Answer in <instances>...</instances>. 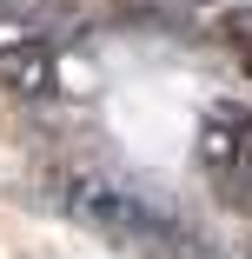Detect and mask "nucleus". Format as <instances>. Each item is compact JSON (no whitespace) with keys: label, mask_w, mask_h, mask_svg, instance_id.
<instances>
[{"label":"nucleus","mask_w":252,"mask_h":259,"mask_svg":"<svg viewBox=\"0 0 252 259\" xmlns=\"http://www.w3.org/2000/svg\"><path fill=\"white\" fill-rule=\"evenodd\" d=\"M54 206H60L67 220H80L86 233L126 246V252H146V259H179V252H186V226H179L173 213H160L153 199H139V193L99 180V173H67V180H54Z\"/></svg>","instance_id":"1"},{"label":"nucleus","mask_w":252,"mask_h":259,"mask_svg":"<svg viewBox=\"0 0 252 259\" xmlns=\"http://www.w3.org/2000/svg\"><path fill=\"white\" fill-rule=\"evenodd\" d=\"M199 173L219 186L226 206H245L252 213V113L219 100L199 120Z\"/></svg>","instance_id":"2"},{"label":"nucleus","mask_w":252,"mask_h":259,"mask_svg":"<svg viewBox=\"0 0 252 259\" xmlns=\"http://www.w3.org/2000/svg\"><path fill=\"white\" fill-rule=\"evenodd\" d=\"M0 87L20 100L60 93V47L46 33H0Z\"/></svg>","instance_id":"3"},{"label":"nucleus","mask_w":252,"mask_h":259,"mask_svg":"<svg viewBox=\"0 0 252 259\" xmlns=\"http://www.w3.org/2000/svg\"><path fill=\"white\" fill-rule=\"evenodd\" d=\"M226 40L239 47V60H245V73H252V20H245V14H232V20H226Z\"/></svg>","instance_id":"4"},{"label":"nucleus","mask_w":252,"mask_h":259,"mask_svg":"<svg viewBox=\"0 0 252 259\" xmlns=\"http://www.w3.org/2000/svg\"><path fill=\"white\" fill-rule=\"evenodd\" d=\"M0 7H7V0H0Z\"/></svg>","instance_id":"5"}]
</instances>
